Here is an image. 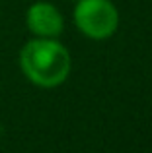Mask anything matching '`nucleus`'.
Wrapping results in <instances>:
<instances>
[{"label":"nucleus","mask_w":152,"mask_h":153,"mask_svg":"<svg viewBox=\"0 0 152 153\" xmlns=\"http://www.w3.org/2000/svg\"><path fill=\"white\" fill-rule=\"evenodd\" d=\"M26 27L33 37L59 39L65 31V18L55 4L39 0L26 10Z\"/></svg>","instance_id":"3"},{"label":"nucleus","mask_w":152,"mask_h":153,"mask_svg":"<svg viewBox=\"0 0 152 153\" xmlns=\"http://www.w3.org/2000/svg\"><path fill=\"white\" fill-rule=\"evenodd\" d=\"M2 134H4V126L0 124V138H2Z\"/></svg>","instance_id":"4"},{"label":"nucleus","mask_w":152,"mask_h":153,"mask_svg":"<svg viewBox=\"0 0 152 153\" xmlns=\"http://www.w3.org/2000/svg\"><path fill=\"white\" fill-rule=\"evenodd\" d=\"M18 64L23 78L35 87L55 89L68 79L72 70L70 52L59 39L33 37L20 49Z\"/></svg>","instance_id":"1"},{"label":"nucleus","mask_w":152,"mask_h":153,"mask_svg":"<svg viewBox=\"0 0 152 153\" xmlns=\"http://www.w3.org/2000/svg\"><path fill=\"white\" fill-rule=\"evenodd\" d=\"M74 25L84 37L103 41L115 35L119 27V10L111 0H78L72 12Z\"/></svg>","instance_id":"2"}]
</instances>
